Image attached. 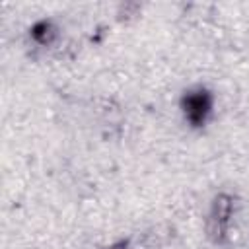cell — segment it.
I'll use <instances>...</instances> for the list:
<instances>
[{
  "mask_svg": "<svg viewBox=\"0 0 249 249\" xmlns=\"http://www.w3.org/2000/svg\"><path fill=\"white\" fill-rule=\"evenodd\" d=\"M107 249H130V243H128V239H119V241L111 243Z\"/></svg>",
  "mask_w": 249,
  "mask_h": 249,
  "instance_id": "4",
  "label": "cell"
},
{
  "mask_svg": "<svg viewBox=\"0 0 249 249\" xmlns=\"http://www.w3.org/2000/svg\"><path fill=\"white\" fill-rule=\"evenodd\" d=\"M214 91L198 84L187 88L179 97V111L185 124L193 130H202L214 115Z\"/></svg>",
  "mask_w": 249,
  "mask_h": 249,
  "instance_id": "1",
  "label": "cell"
},
{
  "mask_svg": "<svg viewBox=\"0 0 249 249\" xmlns=\"http://www.w3.org/2000/svg\"><path fill=\"white\" fill-rule=\"evenodd\" d=\"M29 39L39 47H51L58 39V25L51 18H41L31 23Z\"/></svg>",
  "mask_w": 249,
  "mask_h": 249,
  "instance_id": "3",
  "label": "cell"
},
{
  "mask_svg": "<svg viewBox=\"0 0 249 249\" xmlns=\"http://www.w3.org/2000/svg\"><path fill=\"white\" fill-rule=\"evenodd\" d=\"M235 214V196L231 193H216L210 200V210H208V237L216 243L222 245L228 239V231L231 226V218Z\"/></svg>",
  "mask_w": 249,
  "mask_h": 249,
  "instance_id": "2",
  "label": "cell"
}]
</instances>
